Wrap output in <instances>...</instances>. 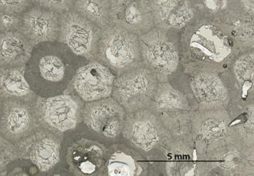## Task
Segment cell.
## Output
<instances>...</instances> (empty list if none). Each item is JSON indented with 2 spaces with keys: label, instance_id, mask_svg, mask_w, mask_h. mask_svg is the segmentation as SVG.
<instances>
[{
  "label": "cell",
  "instance_id": "44dd1931",
  "mask_svg": "<svg viewBox=\"0 0 254 176\" xmlns=\"http://www.w3.org/2000/svg\"><path fill=\"white\" fill-rule=\"evenodd\" d=\"M147 170V164L139 153L116 146L107 152L103 171L109 176H139L145 175Z\"/></svg>",
  "mask_w": 254,
  "mask_h": 176
},
{
  "label": "cell",
  "instance_id": "836d02e7",
  "mask_svg": "<svg viewBox=\"0 0 254 176\" xmlns=\"http://www.w3.org/2000/svg\"><path fill=\"white\" fill-rule=\"evenodd\" d=\"M2 103H3V100L0 98V117H1V115H2Z\"/></svg>",
  "mask_w": 254,
  "mask_h": 176
},
{
  "label": "cell",
  "instance_id": "3957f363",
  "mask_svg": "<svg viewBox=\"0 0 254 176\" xmlns=\"http://www.w3.org/2000/svg\"><path fill=\"white\" fill-rule=\"evenodd\" d=\"M96 59L117 76L144 65L138 37L113 24L101 31Z\"/></svg>",
  "mask_w": 254,
  "mask_h": 176
},
{
  "label": "cell",
  "instance_id": "1f68e13d",
  "mask_svg": "<svg viewBox=\"0 0 254 176\" xmlns=\"http://www.w3.org/2000/svg\"><path fill=\"white\" fill-rule=\"evenodd\" d=\"M32 5V0H0V12L22 15Z\"/></svg>",
  "mask_w": 254,
  "mask_h": 176
},
{
  "label": "cell",
  "instance_id": "7c38bea8",
  "mask_svg": "<svg viewBox=\"0 0 254 176\" xmlns=\"http://www.w3.org/2000/svg\"><path fill=\"white\" fill-rule=\"evenodd\" d=\"M126 116L123 106L110 96L85 103L82 121L91 131L100 137L114 140L123 133Z\"/></svg>",
  "mask_w": 254,
  "mask_h": 176
},
{
  "label": "cell",
  "instance_id": "4fadbf2b",
  "mask_svg": "<svg viewBox=\"0 0 254 176\" xmlns=\"http://www.w3.org/2000/svg\"><path fill=\"white\" fill-rule=\"evenodd\" d=\"M35 100L5 99L0 117V133L15 143L41 127Z\"/></svg>",
  "mask_w": 254,
  "mask_h": 176
},
{
  "label": "cell",
  "instance_id": "52a82bcc",
  "mask_svg": "<svg viewBox=\"0 0 254 176\" xmlns=\"http://www.w3.org/2000/svg\"><path fill=\"white\" fill-rule=\"evenodd\" d=\"M83 106L79 98L66 92L48 98L37 96L35 100L41 126L60 133L76 128L82 121Z\"/></svg>",
  "mask_w": 254,
  "mask_h": 176
},
{
  "label": "cell",
  "instance_id": "d6986e66",
  "mask_svg": "<svg viewBox=\"0 0 254 176\" xmlns=\"http://www.w3.org/2000/svg\"><path fill=\"white\" fill-rule=\"evenodd\" d=\"M149 109L160 117L163 123L172 122L174 127H180L178 122H187L190 116V102L183 92L166 82H159L154 100Z\"/></svg>",
  "mask_w": 254,
  "mask_h": 176
},
{
  "label": "cell",
  "instance_id": "277c9868",
  "mask_svg": "<svg viewBox=\"0 0 254 176\" xmlns=\"http://www.w3.org/2000/svg\"><path fill=\"white\" fill-rule=\"evenodd\" d=\"M159 82L155 73L141 65L116 76L112 96L127 114L145 110L154 100Z\"/></svg>",
  "mask_w": 254,
  "mask_h": 176
},
{
  "label": "cell",
  "instance_id": "f546056e",
  "mask_svg": "<svg viewBox=\"0 0 254 176\" xmlns=\"http://www.w3.org/2000/svg\"><path fill=\"white\" fill-rule=\"evenodd\" d=\"M20 160L15 143L0 133V175L13 162Z\"/></svg>",
  "mask_w": 254,
  "mask_h": 176
},
{
  "label": "cell",
  "instance_id": "f1b7e54d",
  "mask_svg": "<svg viewBox=\"0 0 254 176\" xmlns=\"http://www.w3.org/2000/svg\"><path fill=\"white\" fill-rule=\"evenodd\" d=\"M228 24L240 52L254 50V19L238 15Z\"/></svg>",
  "mask_w": 254,
  "mask_h": 176
},
{
  "label": "cell",
  "instance_id": "5bb4252c",
  "mask_svg": "<svg viewBox=\"0 0 254 176\" xmlns=\"http://www.w3.org/2000/svg\"><path fill=\"white\" fill-rule=\"evenodd\" d=\"M190 71V89L199 109H226L231 95L221 72L206 69Z\"/></svg>",
  "mask_w": 254,
  "mask_h": 176
},
{
  "label": "cell",
  "instance_id": "484cf974",
  "mask_svg": "<svg viewBox=\"0 0 254 176\" xmlns=\"http://www.w3.org/2000/svg\"><path fill=\"white\" fill-rule=\"evenodd\" d=\"M231 68L237 86L240 88L242 99L245 100L246 96L254 93V50L238 55L231 63Z\"/></svg>",
  "mask_w": 254,
  "mask_h": 176
},
{
  "label": "cell",
  "instance_id": "8fae6325",
  "mask_svg": "<svg viewBox=\"0 0 254 176\" xmlns=\"http://www.w3.org/2000/svg\"><path fill=\"white\" fill-rule=\"evenodd\" d=\"M122 133L132 147L143 153L163 146L167 136L160 117L149 109L127 114Z\"/></svg>",
  "mask_w": 254,
  "mask_h": 176
},
{
  "label": "cell",
  "instance_id": "cb8c5ba5",
  "mask_svg": "<svg viewBox=\"0 0 254 176\" xmlns=\"http://www.w3.org/2000/svg\"><path fill=\"white\" fill-rule=\"evenodd\" d=\"M169 154L166 170L169 176H199V172L210 171L206 163L198 162L194 153L188 146L180 149V144L175 145Z\"/></svg>",
  "mask_w": 254,
  "mask_h": 176
},
{
  "label": "cell",
  "instance_id": "6da1fadb",
  "mask_svg": "<svg viewBox=\"0 0 254 176\" xmlns=\"http://www.w3.org/2000/svg\"><path fill=\"white\" fill-rule=\"evenodd\" d=\"M180 56L189 69H206L221 72L231 67L241 54L227 22L198 17L180 36Z\"/></svg>",
  "mask_w": 254,
  "mask_h": 176
},
{
  "label": "cell",
  "instance_id": "ffe728a7",
  "mask_svg": "<svg viewBox=\"0 0 254 176\" xmlns=\"http://www.w3.org/2000/svg\"><path fill=\"white\" fill-rule=\"evenodd\" d=\"M107 151L96 142L79 140L67 149L66 163L69 171L76 176H91L102 172Z\"/></svg>",
  "mask_w": 254,
  "mask_h": 176
},
{
  "label": "cell",
  "instance_id": "2e32d148",
  "mask_svg": "<svg viewBox=\"0 0 254 176\" xmlns=\"http://www.w3.org/2000/svg\"><path fill=\"white\" fill-rule=\"evenodd\" d=\"M111 24L137 37L155 28L149 0H110Z\"/></svg>",
  "mask_w": 254,
  "mask_h": 176
},
{
  "label": "cell",
  "instance_id": "9a60e30c",
  "mask_svg": "<svg viewBox=\"0 0 254 176\" xmlns=\"http://www.w3.org/2000/svg\"><path fill=\"white\" fill-rule=\"evenodd\" d=\"M204 157L210 171L217 170L225 176L254 175L253 147L232 141L211 150Z\"/></svg>",
  "mask_w": 254,
  "mask_h": 176
},
{
  "label": "cell",
  "instance_id": "ba28073f",
  "mask_svg": "<svg viewBox=\"0 0 254 176\" xmlns=\"http://www.w3.org/2000/svg\"><path fill=\"white\" fill-rule=\"evenodd\" d=\"M100 28L70 9L60 14L58 41L78 58L96 59Z\"/></svg>",
  "mask_w": 254,
  "mask_h": 176
},
{
  "label": "cell",
  "instance_id": "5b68a950",
  "mask_svg": "<svg viewBox=\"0 0 254 176\" xmlns=\"http://www.w3.org/2000/svg\"><path fill=\"white\" fill-rule=\"evenodd\" d=\"M143 64L155 73L160 82H166L180 66V48L168 32L157 28L138 37Z\"/></svg>",
  "mask_w": 254,
  "mask_h": 176
},
{
  "label": "cell",
  "instance_id": "8992f818",
  "mask_svg": "<svg viewBox=\"0 0 254 176\" xmlns=\"http://www.w3.org/2000/svg\"><path fill=\"white\" fill-rule=\"evenodd\" d=\"M231 117L226 109H204L190 116V126L196 150L205 156L211 150L236 141L231 131Z\"/></svg>",
  "mask_w": 254,
  "mask_h": 176
},
{
  "label": "cell",
  "instance_id": "7402d4cb",
  "mask_svg": "<svg viewBox=\"0 0 254 176\" xmlns=\"http://www.w3.org/2000/svg\"><path fill=\"white\" fill-rule=\"evenodd\" d=\"M34 47L19 31L0 33V67H24Z\"/></svg>",
  "mask_w": 254,
  "mask_h": 176
},
{
  "label": "cell",
  "instance_id": "4316f807",
  "mask_svg": "<svg viewBox=\"0 0 254 176\" xmlns=\"http://www.w3.org/2000/svg\"><path fill=\"white\" fill-rule=\"evenodd\" d=\"M71 9L101 30L111 24L110 0H74Z\"/></svg>",
  "mask_w": 254,
  "mask_h": 176
},
{
  "label": "cell",
  "instance_id": "9c48e42d",
  "mask_svg": "<svg viewBox=\"0 0 254 176\" xmlns=\"http://www.w3.org/2000/svg\"><path fill=\"white\" fill-rule=\"evenodd\" d=\"M63 133L41 126L15 143L20 160H28L42 173L53 170L61 160Z\"/></svg>",
  "mask_w": 254,
  "mask_h": 176
},
{
  "label": "cell",
  "instance_id": "30bf717a",
  "mask_svg": "<svg viewBox=\"0 0 254 176\" xmlns=\"http://www.w3.org/2000/svg\"><path fill=\"white\" fill-rule=\"evenodd\" d=\"M116 76L97 59L81 65L75 71L66 93L73 94L83 103L110 97Z\"/></svg>",
  "mask_w": 254,
  "mask_h": 176
},
{
  "label": "cell",
  "instance_id": "7a4b0ae2",
  "mask_svg": "<svg viewBox=\"0 0 254 176\" xmlns=\"http://www.w3.org/2000/svg\"><path fill=\"white\" fill-rule=\"evenodd\" d=\"M79 58L59 41L39 44L25 65V79L40 97L62 94L81 66Z\"/></svg>",
  "mask_w": 254,
  "mask_h": 176
},
{
  "label": "cell",
  "instance_id": "4dcf8cb0",
  "mask_svg": "<svg viewBox=\"0 0 254 176\" xmlns=\"http://www.w3.org/2000/svg\"><path fill=\"white\" fill-rule=\"evenodd\" d=\"M32 2L33 5L62 14L71 9L74 0H32Z\"/></svg>",
  "mask_w": 254,
  "mask_h": 176
},
{
  "label": "cell",
  "instance_id": "ac0fdd59",
  "mask_svg": "<svg viewBox=\"0 0 254 176\" xmlns=\"http://www.w3.org/2000/svg\"><path fill=\"white\" fill-rule=\"evenodd\" d=\"M59 28L60 14L32 5L22 14L18 31L36 46L58 41Z\"/></svg>",
  "mask_w": 254,
  "mask_h": 176
},
{
  "label": "cell",
  "instance_id": "83f0119b",
  "mask_svg": "<svg viewBox=\"0 0 254 176\" xmlns=\"http://www.w3.org/2000/svg\"><path fill=\"white\" fill-rule=\"evenodd\" d=\"M231 117V131L235 140L247 147L254 146V105L244 103L235 110Z\"/></svg>",
  "mask_w": 254,
  "mask_h": 176
},
{
  "label": "cell",
  "instance_id": "e0dca14e",
  "mask_svg": "<svg viewBox=\"0 0 254 176\" xmlns=\"http://www.w3.org/2000/svg\"><path fill=\"white\" fill-rule=\"evenodd\" d=\"M156 28L168 32H182L198 18L191 0H149Z\"/></svg>",
  "mask_w": 254,
  "mask_h": 176
},
{
  "label": "cell",
  "instance_id": "d6a6232c",
  "mask_svg": "<svg viewBox=\"0 0 254 176\" xmlns=\"http://www.w3.org/2000/svg\"><path fill=\"white\" fill-rule=\"evenodd\" d=\"M22 15L0 12V33L18 31Z\"/></svg>",
  "mask_w": 254,
  "mask_h": 176
},
{
  "label": "cell",
  "instance_id": "d4e9b609",
  "mask_svg": "<svg viewBox=\"0 0 254 176\" xmlns=\"http://www.w3.org/2000/svg\"><path fill=\"white\" fill-rule=\"evenodd\" d=\"M198 17L229 22L240 15L239 0H191Z\"/></svg>",
  "mask_w": 254,
  "mask_h": 176
},
{
  "label": "cell",
  "instance_id": "603a6c76",
  "mask_svg": "<svg viewBox=\"0 0 254 176\" xmlns=\"http://www.w3.org/2000/svg\"><path fill=\"white\" fill-rule=\"evenodd\" d=\"M37 95L30 87L24 67H0V98L33 101Z\"/></svg>",
  "mask_w": 254,
  "mask_h": 176
}]
</instances>
